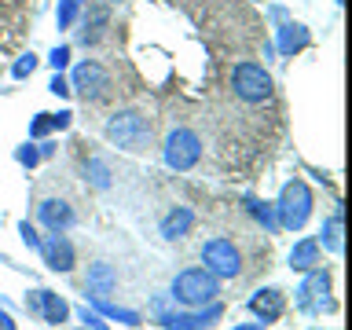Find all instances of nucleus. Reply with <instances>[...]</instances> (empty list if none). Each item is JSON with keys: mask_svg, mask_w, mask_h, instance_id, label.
Here are the masks:
<instances>
[{"mask_svg": "<svg viewBox=\"0 0 352 330\" xmlns=\"http://www.w3.org/2000/svg\"><path fill=\"white\" fill-rule=\"evenodd\" d=\"M217 294H220L217 275L206 268H187L173 279V301L184 308H202L209 301H217Z\"/></svg>", "mask_w": 352, "mask_h": 330, "instance_id": "nucleus-1", "label": "nucleus"}, {"mask_svg": "<svg viewBox=\"0 0 352 330\" xmlns=\"http://www.w3.org/2000/svg\"><path fill=\"white\" fill-rule=\"evenodd\" d=\"M107 140L118 143L121 151H132V154H143L151 147V121L136 114V110H121L107 121Z\"/></svg>", "mask_w": 352, "mask_h": 330, "instance_id": "nucleus-2", "label": "nucleus"}, {"mask_svg": "<svg viewBox=\"0 0 352 330\" xmlns=\"http://www.w3.org/2000/svg\"><path fill=\"white\" fill-rule=\"evenodd\" d=\"M231 88H235V96L242 103H264V99H272L275 85H272V74L264 70L257 63H239L235 70H231Z\"/></svg>", "mask_w": 352, "mask_h": 330, "instance_id": "nucleus-3", "label": "nucleus"}, {"mask_svg": "<svg viewBox=\"0 0 352 330\" xmlns=\"http://www.w3.org/2000/svg\"><path fill=\"white\" fill-rule=\"evenodd\" d=\"M308 213H312V191L305 187V180H290L279 195V206H275V224L297 231L305 228Z\"/></svg>", "mask_w": 352, "mask_h": 330, "instance_id": "nucleus-4", "label": "nucleus"}, {"mask_svg": "<svg viewBox=\"0 0 352 330\" xmlns=\"http://www.w3.org/2000/svg\"><path fill=\"white\" fill-rule=\"evenodd\" d=\"M202 264L217 279H235L242 275V250L235 246V239H209L202 246Z\"/></svg>", "mask_w": 352, "mask_h": 330, "instance_id": "nucleus-5", "label": "nucleus"}, {"mask_svg": "<svg viewBox=\"0 0 352 330\" xmlns=\"http://www.w3.org/2000/svg\"><path fill=\"white\" fill-rule=\"evenodd\" d=\"M198 158H202V140L195 136L191 129H173L169 136H165V165L176 173L191 169V165H198Z\"/></svg>", "mask_w": 352, "mask_h": 330, "instance_id": "nucleus-6", "label": "nucleus"}, {"mask_svg": "<svg viewBox=\"0 0 352 330\" xmlns=\"http://www.w3.org/2000/svg\"><path fill=\"white\" fill-rule=\"evenodd\" d=\"M74 88L88 99V103H99V99L110 96V74H107L99 63L88 59V63H81V66L74 70Z\"/></svg>", "mask_w": 352, "mask_h": 330, "instance_id": "nucleus-7", "label": "nucleus"}, {"mask_svg": "<svg viewBox=\"0 0 352 330\" xmlns=\"http://www.w3.org/2000/svg\"><path fill=\"white\" fill-rule=\"evenodd\" d=\"M37 250H41L44 264H48L52 272H70L74 268V246H70V239H66V235H59V231H52Z\"/></svg>", "mask_w": 352, "mask_h": 330, "instance_id": "nucleus-8", "label": "nucleus"}, {"mask_svg": "<svg viewBox=\"0 0 352 330\" xmlns=\"http://www.w3.org/2000/svg\"><path fill=\"white\" fill-rule=\"evenodd\" d=\"M220 312H224V308H220L217 301H209V308L202 305V308H195V312H187V316H162V323L169 327V330H206L209 323H213V319H220Z\"/></svg>", "mask_w": 352, "mask_h": 330, "instance_id": "nucleus-9", "label": "nucleus"}, {"mask_svg": "<svg viewBox=\"0 0 352 330\" xmlns=\"http://www.w3.org/2000/svg\"><path fill=\"white\" fill-rule=\"evenodd\" d=\"M41 224L48 228V231H66L74 224V209L66 206V202H59V198H48V202H41Z\"/></svg>", "mask_w": 352, "mask_h": 330, "instance_id": "nucleus-10", "label": "nucleus"}, {"mask_svg": "<svg viewBox=\"0 0 352 330\" xmlns=\"http://www.w3.org/2000/svg\"><path fill=\"white\" fill-rule=\"evenodd\" d=\"M323 294H327V275L312 272L305 279V286L297 290V305H301L305 312H319V308H323Z\"/></svg>", "mask_w": 352, "mask_h": 330, "instance_id": "nucleus-11", "label": "nucleus"}, {"mask_svg": "<svg viewBox=\"0 0 352 330\" xmlns=\"http://www.w3.org/2000/svg\"><path fill=\"white\" fill-rule=\"evenodd\" d=\"M30 308H33V312H41L44 319H48V323H63L66 312H70L63 297L52 294V290H37V294H33V301H30Z\"/></svg>", "mask_w": 352, "mask_h": 330, "instance_id": "nucleus-12", "label": "nucleus"}, {"mask_svg": "<svg viewBox=\"0 0 352 330\" xmlns=\"http://www.w3.org/2000/svg\"><path fill=\"white\" fill-rule=\"evenodd\" d=\"M107 26H110V11L103 4H92L85 15V26H81V44H96L107 33Z\"/></svg>", "mask_w": 352, "mask_h": 330, "instance_id": "nucleus-13", "label": "nucleus"}, {"mask_svg": "<svg viewBox=\"0 0 352 330\" xmlns=\"http://www.w3.org/2000/svg\"><path fill=\"white\" fill-rule=\"evenodd\" d=\"M250 308L261 316V323L268 327V323H275V319L283 316V294H279V290H261V294L250 301Z\"/></svg>", "mask_w": 352, "mask_h": 330, "instance_id": "nucleus-14", "label": "nucleus"}, {"mask_svg": "<svg viewBox=\"0 0 352 330\" xmlns=\"http://www.w3.org/2000/svg\"><path fill=\"white\" fill-rule=\"evenodd\" d=\"M114 283H118V275L110 264H92V268H88V294L92 297H107L114 290Z\"/></svg>", "mask_w": 352, "mask_h": 330, "instance_id": "nucleus-15", "label": "nucleus"}, {"mask_svg": "<svg viewBox=\"0 0 352 330\" xmlns=\"http://www.w3.org/2000/svg\"><path fill=\"white\" fill-rule=\"evenodd\" d=\"M191 224H195V213L191 209H173L169 217L162 220V239H184L187 231H191Z\"/></svg>", "mask_w": 352, "mask_h": 330, "instance_id": "nucleus-16", "label": "nucleus"}, {"mask_svg": "<svg viewBox=\"0 0 352 330\" xmlns=\"http://www.w3.org/2000/svg\"><path fill=\"white\" fill-rule=\"evenodd\" d=\"M290 264L297 272H312L316 264H319V242L316 239H301L294 246V253H290Z\"/></svg>", "mask_w": 352, "mask_h": 330, "instance_id": "nucleus-17", "label": "nucleus"}, {"mask_svg": "<svg viewBox=\"0 0 352 330\" xmlns=\"http://www.w3.org/2000/svg\"><path fill=\"white\" fill-rule=\"evenodd\" d=\"M305 41H308V33H305V26H286V30H283V52L305 48Z\"/></svg>", "mask_w": 352, "mask_h": 330, "instance_id": "nucleus-18", "label": "nucleus"}, {"mask_svg": "<svg viewBox=\"0 0 352 330\" xmlns=\"http://www.w3.org/2000/svg\"><path fill=\"white\" fill-rule=\"evenodd\" d=\"M327 246L330 250H341V217H334L327 224Z\"/></svg>", "mask_w": 352, "mask_h": 330, "instance_id": "nucleus-19", "label": "nucleus"}, {"mask_svg": "<svg viewBox=\"0 0 352 330\" xmlns=\"http://www.w3.org/2000/svg\"><path fill=\"white\" fill-rule=\"evenodd\" d=\"M253 213H257L261 220H264V224H268V228H275V213H272V209L268 206H261V202H253Z\"/></svg>", "mask_w": 352, "mask_h": 330, "instance_id": "nucleus-20", "label": "nucleus"}, {"mask_svg": "<svg viewBox=\"0 0 352 330\" xmlns=\"http://www.w3.org/2000/svg\"><path fill=\"white\" fill-rule=\"evenodd\" d=\"M33 66H37V59H33V55H22V63L15 66V77H26V74H33Z\"/></svg>", "mask_w": 352, "mask_h": 330, "instance_id": "nucleus-21", "label": "nucleus"}, {"mask_svg": "<svg viewBox=\"0 0 352 330\" xmlns=\"http://www.w3.org/2000/svg\"><path fill=\"white\" fill-rule=\"evenodd\" d=\"M66 59H70V48H55L52 52V66H55V70H63Z\"/></svg>", "mask_w": 352, "mask_h": 330, "instance_id": "nucleus-22", "label": "nucleus"}, {"mask_svg": "<svg viewBox=\"0 0 352 330\" xmlns=\"http://www.w3.org/2000/svg\"><path fill=\"white\" fill-rule=\"evenodd\" d=\"M81 319L88 323V330H107V327H103V319H99V316H92L88 308H81Z\"/></svg>", "mask_w": 352, "mask_h": 330, "instance_id": "nucleus-23", "label": "nucleus"}, {"mask_svg": "<svg viewBox=\"0 0 352 330\" xmlns=\"http://www.w3.org/2000/svg\"><path fill=\"white\" fill-rule=\"evenodd\" d=\"M22 239L30 242V246H41V239H37V231H33L30 224H22Z\"/></svg>", "mask_w": 352, "mask_h": 330, "instance_id": "nucleus-24", "label": "nucleus"}, {"mask_svg": "<svg viewBox=\"0 0 352 330\" xmlns=\"http://www.w3.org/2000/svg\"><path fill=\"white\" fill-rule=\"evenodd\" d=\"M52 92H55V96H66L70 88H66V81H63V77H55V81H52Z\"/></svg>", "mask_w": 352, "mask_h": 330, "instance_id": "nucleus-25", "label": "nucleus"}, {"mask_svg": "<svg viewBox=\"0 0 352 330\" xmlns=\"http://www.w3.org/2000/svg\"><path fill=\"white\" fill-rule=\"evenodd\" d=\"M0 330H15V327H11V319H8L4 312H0Z\"/></svg>", "mask_w": 352, "mask_h": 330, "instance_id": "nucleus-26", "label": "nucleus"}, {"mask_svg": "<svg viewBox=\"0 0 352 330\" xmlns=\"http://www.w3.org/2000/svg\"><path fill=\"white\" fill-rule=\"evenodd\" d=\"M235 330H264V323H250V327H235Z\"/></svg>", "mask_w": 352, "mask_h": 330, "instance_id": "nucleus-27", "label": "nucleus"}, {"mask_svg": "<svg viewBox=\"0 0 352 330\" xmlns=\"http://www.w3.org/2000/svg\"><path fill=\"white\" fill-rule=\"evenodd\" d=\"M110 4H125V0H110Z\"/></svg>", "mask_w": 352, "mask_h": 330, "instance_id": "nucleus-28", "label": "nucleus"}]
</instances>
